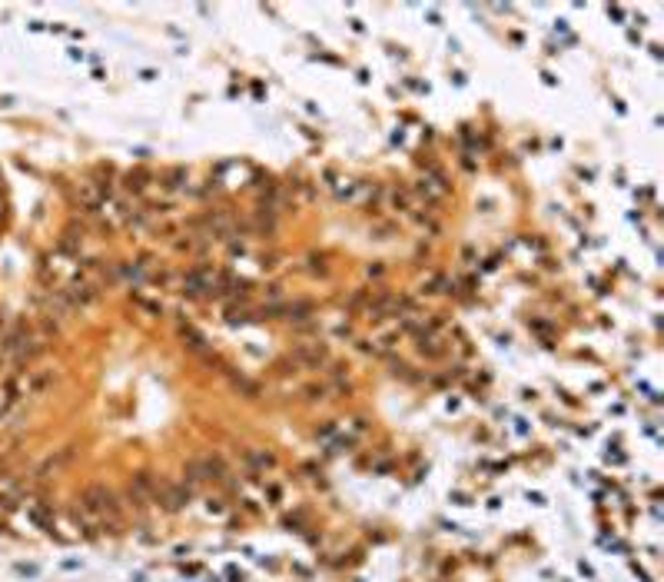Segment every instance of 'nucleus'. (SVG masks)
<instances>
[{"label": "nucleus", "mask_w": 664, "mask_h": 582, "mask_svg": "<svg viewBox=\"0 0 664 582\" xmlns=\"http://www.w3.org/2000/svg\"><path fill=\"white\" fill-rule=\"evenodd\" d=\"M83 506H87L90 513H110V516L116 513V499L106 486H90L87 493H83Z\"/></svg>", "instance_id": "1"}, {"label": "nucleus", "mask_w": 664, "mask_h": 582, "mask_svg": "<svg viewBox=\"0 0 664 582\" xmlns=\"http://www.w3.org/2000/svg\"><path fill=\"white\" fill-rule=\"evenodd\" d=\"M326 359V346L322 343H306V346L292 349V363H302V366H319Z\"/></svg>", "instance_id": "2"}, {"label": "nucleus", "mask_w": 664, "mask_h": 582, "mask_svg": "<svg viewBox=\"0 0 664 582\" xmlns=\"http://www.w3.org/2000/svg\"><path fill=\"white\" fill-rule=\"evenodd\" d=\"M67 296H70V303H77V306H87V303L96 300V290L90 286V283H73V286L67 290Z\"/></svg>", "instance_id": "3"}, {"label": "nucleus", "mask_w": 664, "mask_h": 582, "mask_svg": "<svg viewBox=\"0 0 664 582\" xmlns=\"http://www.w3.org/2000/svg\"><path fill=\"white\" fill-rule=\"evenodd\" d=\"M50 379H53V373H50V369H37V373H30V379H27V393H30V396H37V393H44V389L50 386Z\"/></svg>", "instance_id": "4"}, {"label": "nucleus", "mask_w": 664, "mask_h": 582, "mask_svg": "<svg viewBox=\"0 0 664 582\" xmlns=\"http://www.w3.org/2000/svg\"><path fill=\"white\" fill-rule=\"evenodd\" d=\"M419 349H422V353H429V356H442V346H439L435 340H425V336H422V343H419Z\"/></svg>", "instance_id": "5"}, {"label": "nucleus", "mask_w": 664, "mask_h": 582, "mask_svg": "<svg viewBox=\"0 0 664 582\" xmlns=\"http://www.w3.org/2000/svg\"><path fill=\"white\" fill-rule=\"evenodd\" d=\"M0 220H4V206H0Z\"/></svg>", "instance_id": "6"}]
</instances>
